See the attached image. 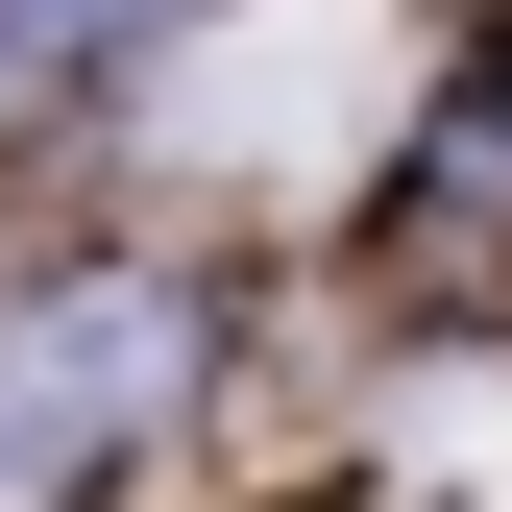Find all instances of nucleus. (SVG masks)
<instances>
[{"label": "nucleus", "instance_id": "obj_1", "mask_svg": "<svg viewBox=\"0 0 512 512\" xmlns=\"http://www.w3.org/2000/svg\"><path fill=\"white\" fill-rule=\"evenodd\" d=\"M171 391H196V293H171V269H98V293H49L25 342H0V488H25V464H122Z\"/></svg>", "mask_w": 512, "mask_h": 512}]
</instances>
